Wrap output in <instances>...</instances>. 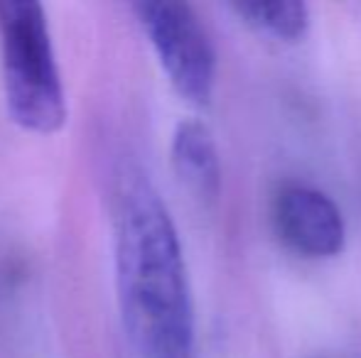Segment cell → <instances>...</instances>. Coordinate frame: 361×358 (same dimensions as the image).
Returning a JSON list of instances; mask_svg holds the SVG:
<instances>
[{"instance_id":"1","label":"cell","mask_w":361,"mask_h":358,"mask_svg":"<svg viewBox=\"0 0 361 358\" xmlns=\"http://www.w3.org/2000/svg\"><path fill=\"white\" fill-rule=\"evenodd\" d=\"M116 292L140 358H195V302L177 226L138 170L121 181L114 219Z\"/></svg>"},{"instance_id":"2","label":"cell","mask_w":361,"mask_h":358,"mask_svg":"<svg viewBox=\"0 0 361 358\" xmlns=\"http://www.w3.org/2000/svg\"><path fill=\"white\" fill-rule=\"evenodd\" d=\"M0 69L8 115L32 135H54L69 115L47 13L37 0H0Z\"/></svg>"},{"instance_id":"3","label":"cell","mask_w":361,"mask_h":358,"mask_svg":"<svg viewBox=\"0 0 361 358\" xmlns=\"http://www.w3.org/2000/svg\"><path fill=\"white\" fill-rule=\"evenodd\" d=\"M133 13L162 72L192 106H209L216 87V52L195 8L175 0L135 3Z\"/></svg>"},{"instance_id":"4","label":"cell","mask_w":361,"mask_h":358,"mask_svg":"<svg viewBox=\"0 0 361 358\" xmlns=\"http://www.w3.org/2000/svg\"><path fill=\"white\" fill-rule=\"evenodd\" d=\"M278 238L302 258H334L347 243V224L332 196L305 181H286L271 201Z\"/></svg>"},{"instance_id":"5","label":"cell","mask_w":361,"mask_h":358,"mask_svg":"<svg viewBox=\"0 0 361 358\" xmlns=\"http://www.w3.org/2000/svg\"><path fill=\"white\" fill-rule=\"evenodd\" d=\"M170 162L177 179L202 201H214L221 189V160L214 133L200 118L177 123L170 143Z\"/></svg>"},{"instance_id":"6","label":"cell","mask_w":361,"mask_h":358,"mask_svg":"<svg viewBox=\"0 0 361 358\" xmlns=\"http://www.w3.org/2000/svg\"><path fill=\"white\" fill-rule=\"evenodd\" d=\"M231 10L253 30L283 42H298L310 30V10L305 3H233Z\"/></svg>"}]
</instances>
